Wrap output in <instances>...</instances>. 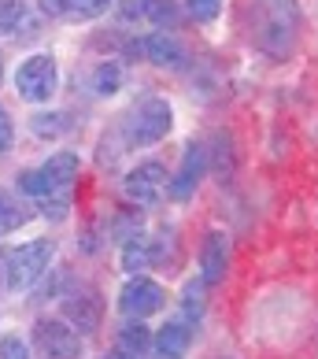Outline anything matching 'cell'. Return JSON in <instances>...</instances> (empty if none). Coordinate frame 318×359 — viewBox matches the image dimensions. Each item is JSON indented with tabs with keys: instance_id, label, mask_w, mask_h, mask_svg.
Returning <instances> with one entry per match:
<instances>
[{
	"instance_id": "26",
	"label": "cell",
	"mask_w": 318,
	"mask_h": 359,
	"mask_svg": "<svg viewBox=\"0 0 318 359\" xmlns=\"http://www.w3.org/2000/svg\"><path fill=\"white\" fill-rule=\"evenodd\" d=\"M104 359H130V355H104Z\"/></svg>"
},
{
	"instance_id": "21",
	"label": "cell",
	"mask_w": 318,
	"mask_h": 359,
	"mask_svg": "<svg viewBox=\"0 0 318 359\" xmlns=\"http://www.w3.org/2000/svg\"><path fill=\"white\" fill-rule=\"evenodd\" d=\"M189 11L196 22H211L219 15V0H189Z\"/></svg>"
},
{
	"instance_id": "11",
	"label": "cell",
	"mask_w": 318,
	"mask_h": 359,
	"mask_svg": "<svg viewBox=\"0 0 318 359\" xmlns=\"http://www.w3.org/2000/svg\"><path fill=\"white\" fill-rule=\"evenodd\" d=\"M226 263H230V241L226 233H207L204 248H200V282L204 285H219L226 278Z\"/></svg>"
},
{
	"instance_id": "25",
	"label": "cell",
	"mask_w": 318,
	"mask_h": 359,
	"mask_svg": "<svg viewBox=\"0 0 318 359\" xmlns=\"http://www.w3.org/2000/svg\"><path fill=\"white\" fill-rule=\"evenodd\" d=\"M74 0H41V11L45 15H63V11H71Z\"/></svg>"
},
{
	"instance_id": "12",
	"label": "cell",
	"mask_w": 318,
	"mask_h": 359,
	"mask_svg": "<svg viewBox=\"0 0 318 359\" xmlns=\"http://www.w3.org/2000/svg\"><path fill=\"white\" fill-rule=\"evenodd\" d=\"M137 48L155 63V67H174V71L185 67V48L174 41V37H167V34H148Z\"/></svg>"
},
{
	"instance_id": "4",
	"label": "cell",
	"mask_w": 318,
	"mask_h": 359,
	"mask_svg": "<svg viewBox=\"0 0 318 359\" xmlns=\"http://www.w3.org/2000/svg\"><path fill=\"white\" fill-rule=\"evenodd\" d=\"M296 26H300V15H296L293 0H270L267 4V22H263V30H259L263 48L274 52V56H285V52L293 48Z\"/></svg>"
},
{
	"instance_id": "15",
	"label": "cell",
	"mask_w": 318,
	"mask_h": 359,
	"mask_svg": "<svg viewBox=\"0 0 318 359\" xmlns=\"http://www.w3.org/2000/svg\"><path fill=\"white\" fill-rule=\"evenodd\" d=\"M152 259H155V248H152V237H144V233H134L130 241L123 245V267L130 274H137L144 267H152Z\"/></svg>"
},
{
	"instance_id": "20",
	"label": "cell",
	"mask_w": 318,
	"mask_h": 359,
	"mask_svg": "<svg viewBox=\"0 0 318 359\" xmlns=\"http://www.w3.org/2000/svg\"><path fill=\"white\" fill-rule=\"evenodd\" d=\"M22 211H19V204L11 201V193H4L0 189V233H11L15 226H22Z\"/></svg>"
},
{
	"instance_id": "17",
	"label": "cell",
	"mask_w": 318,
	"mask_h": 359,
	"mask_svg": "<svg viewBox=\"0 0 318 359\" xmlns=\"http://www.w3.org/2000/svg\"><path fill=\"white\" fill-rule=\"evenodd\" d=\"M141 15H148L155 26H174L178 8H174V0H141Z\"/></svg>"
},
{
	"instance_id": "23",
	"label": "cell",
	"mask_w": 318,
	"mask_h": 359,
	"mask_svg": "<svg viewBox=\"0 0 318 359\" xmlns=\"http://www.w3.org/2000/svg\"><path fill=\"white\" fill-rule=\"evenodd\" d=\"M0 359H30V355H26V344L11 334V337L0 341Z\"/></svg>"
},
{
	"instance_id": "7",
	"label": "cell",
	"mask_w": 318,
	"mask_h": 359,
	"mask_svg": "<svg viewBox=\"0 0 318 359\" xmlns=\"http://www.w3.org/2000/svg\"><path fill=\"white\" fill-rule=\"evenodd\" d=\"M170 104L167 100H144L141 108L134 111V123H130V141L134 144H155V141H163L170 134Z\"/></svg>"
},
{
	"instance_id": "5",
	"label": "cell",
	"mask_w": 318,
	"mask_h": 359,
	"mask_svg": "<svg viewBox=\"0 0 318 359\" xmlns=\"http://www.w3.org/2000/svg\"><path fill=\"white\" fill-rule=\"evenodd\" d=\"M34 344L45 359H78L82 355V337L60 318H41L34 326Z\"/></svg>"
},
{
	"instance_id": "16",
	"label": "cell",
	"mask_w": 318,
	"mask_h": 359,
	"mask_svg": "<svg viewBox=\"0 0 318 359\" xmlns=\"http://www.w3.org/2000/svg\"><path fill=\"white\" fill-rule=\"evenodd\" d=\"M200 315H204V282H189L185 285V292H181V323H189V326H196L200 323Z\"/></svg>"
},
{
	"instance_id": "1",
	"label": "cell",
	"mask_w": 318,
	"mask_h": 359,
	"mask_svg": "<svg viewBox=\"0 0 318 359\" xmlns=\"http://www.w3.org/2000/svg\"><path fill=\"white\" fill-rule=\"evenodd\" d=\"M74 178H78V156L74 152H56V156H48L41 167L22 170L19 189L26 196H34V201H48V196H67Z\"/></svg>"
},
{
	"instance_id": "10",
	"label": "cell",
	"mask_w": 318,
	"mask_h": 359,
	"mask_svg": "<svg viewBox=\"0 0 318 359\" xmlns=\"http://www.w3.org/2000/svg\"><path fill=\"white\" fill-rule=\"evenodd\" d=\"M189 344H193V326L181 323V318H170L152 337V359H185Z\"/></svg>"
},
{
	"instance_id": "18",
	"label": "cell",
	"mask_w": 318,
	"mask_h": 359,
	"mask_svg": "<svg viewBox=\"0 0 318 359\" xmlns=\"http://www.w3.org/2000/svg\"><path fill=\"white\" fill-rule=\"evenodd\" d=\"M26 19V0H0V34H15Z\"/></svg>"
},
{
	"instance_id": "13",
	"label": "cell",
	"mask_w": 318,
	"mask_h": 359,
	"mask_svg": "<svg viewBox=\"0 0 318 359\" xmlns=\"http://www.w3.org/2000/svg\"><path fill=\"white\" fill-rule=\"evenodd\" d=\"M63 315H67L82 334H92V330L100 326V300L92 297V292H82V297L74 292V297L63 304Z\"/></svg>"
},
{
	"instance_id": "14",
	"label": "cell",
	"mask_w": 318,
	"mask_h": 359,
	"mask_svg": "<svg viewBox=\"0 0 318 359\" xmlns=\"http://www.w3.org/2000/svg\"><path fill=\"white\" fill-rule=\"evenodd\" d=\"M118 348L130 359L152 352V334H148V326H144V318H130V323L118 330Z\"/></svg>"
},
{
	"instance_id": "24",
	"label": "cell",
	"mask_w": 318,
	"mask_h": 359,
	"mask_svg": "<svg viewBox=\"0 0 318 359\" xmlns=\"http://www.w3.org/2000/svg\"><path fill=\"white\" fill-rule=\"evenodd\" d=\"M8 149H11V118L0 108V152H8Z\"/></svg>"
},
{
	"instance_id": "22",
	"label": "cell",
	"mask_w": 318,
	"mask_h": 359,
	"mask_svg": "<svg viewBox=\"0 0 318 359\" xmlns=\"http://www.w3.org/2000/svg\"><path fill=\"white\" fill-rule=\"evenodd\" d=\"M108 4L111 0H74V15L78 19H92V15H100V11H108Z\"/></svg>"
},
{
	"instance_id": "19",
	"label": "cell",
	"mask_w": 318,
	"mask_h": 359,
	"mask_svg": "<svg viewBox=\"0 0 318 359\" xmlns=\"http://www.w3.org/2000/svg\"><path fill=\"white\" fill-rule=\"evenodd\" d=\"M118 82H123V71H118L115 63H100L97 74H92V89H97L100 97H111V93H118Z\"/></svg>"
},
{
	"instance_id": "2",
	"label": "cell",
	"mask_w": 318,
	"mask_h": 359,
	"mask_svg": "<svg viewBox=\"0 0 318 359\" xmlns=\"http://www.w3.org/2000/svg\"><path fill=\"white\" fill-rule=\"evenodd\" d=\"M52 241H26L19 248H11L8 252V259H4V278H8V289H30L34 282H41L45 271H48V263H52Z\"/></svg>"
},
{
	"instance_id": "9",
	"label": "cell",
	"mask_w": 318,
	"mask_h": 359,
	"mask_svg": "<svg viewBox=\"0 0 318 359\" xmlns=\"http://www.w3.org/2000/svg\"><path fill=\"white\" fill-rule=\"evenodd\" d=\"M204 170H207V149L189 144L185 156H181L178 175L167 182V196H170V201H189V196L196 193V185H200V178H204Z\"/></svg>"
},
{
	"instance_id": "3",
	"label": "cell",
	"mask_w": 318,
	"mask_h": 359,
	"mask_svg": "<svg viewBox=\"0 0 318 359\" xmlns=\"http://www.w3.org/2000/svg\"><path fill=\"white\" fill-rule=\"evenodd\" d=\"M60 86V71H56V60L45 56V52H37V56H30L22 63V67L15 71V89L22 100L30 104H45L52 93H56Z\"/></svg>"
},
{
	"instance_id": "6",
	"label": "cell",
	"mask_w": 318,
	"mask_h": 359,
	"mask_svg": "<svg viewBox=\"0 0 318 359\" xmlns=\"http://www.w3.org/2000/svg\"><path fill=\"white\" fill-rule=\"evenodd\" d=\"M167 182L170 178L159 163H141L123 178V196L137 208H152V204H159V196L167 193Z\"/></svg>"
},
{
	"instance_id": "8",
	"label": "cell",
	"mask_w": 318,
	"mask_h": 359,
	"mask_svg": "<svg viewBox=\"0 0 318 359\" xmlns=\"http://www.w3.org/2000/svg\"><path fill=\"white\" fill-rule=\"evenodd\" d=\"M163 297L167 292L159 289L152 278H130L126 289L118 292V308H123L126 318H148L163 308Z\"/></svg>"
}]
</instances>
